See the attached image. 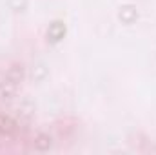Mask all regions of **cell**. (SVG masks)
Returning <instances> with one entry per match:
<instances>
[{
	"label": "cell",
	"instance_id": "1",
	"mask_svg": "<svg viewBox=\"0 0 156 155\" xmlns=\"http://www.w3.org/2000/svg\"><path fill=\"white\" fill-rule=\"evenodd\" d=\"M16 130V122L7 115H0V135L2 137H11Z\"/></svg>",
	"mask_w": 156,
	"mask_h": 155
},
{
	"label": "cell",
	"instance_id": "2",
	"mask_svg": "<svg viewBox=\"0 0 156 155\" xmlns=\"http://www.w3.org/2000/svg\"><path fill=\"white\" fill-rule=\"evenodd\" d=\"M22 78H24V68L22 66H18V64H15V66H11L9 70H7V73H5V80H9L11 84H18V82H22Z\"/></svg>",
	"mask_w": 156,
	"mask_h": 155
},
{
	"label": "cell",
	"instance_id": "3",
	"mask_svg": "<svg viewBox=\"0 0 156 155\" xmlns=\"http://www.w3.org/2000/svg\"><path fill=\"white\" fill-rule=\"evenodd\" d=\"M51 146H53V137H51L49 133H38V135H37V139H35V148H37L38 152H47V150H51Z\"/></svg>",
	"mask_w": 156,
	"mask_h": 155
},
{
	"label": "cell",
	"instance_id": "4",
	"mask_svg": "<svg viewBox=\"0 0 156 155\" xmlns=\"http://www.w3.org/2000/svg\"><path fill=\"white\" fill-rule=\"evenodd\" d=\"M64 35H66V26L62 22H55L47 31V39L51 42H58L60 39H64Z\"/></svg>",
	"mask_w": 156,
	"mask_h": 155
},
{
	"label": "cell",
	"instance_id": "5",
	"mask_svg": "<svg viewBox=\"0 0 156 155\" xmlns=\"http://www.w3.org/2000/svg\"><path fill=\"white\" fill-rule=\"evenodd\" d=\"M15 95V84H11L9 80L0 82V100H11Z\"/></svg>",
	"mask_w": 156,
	"mask_h": 155
},
{
	"label": "cell",
	"instance_id": "6",
	"mask_svg": "<svg viewBox=\"0 0 156 155\" xmlns=\"http://www.w3.org/2000/svg\"><path fill=\"white\" fill-rule=\"evenodd\" d=\"M134 18H136V9H134L133 6L122 7V11H120V20H123L125 24H131V22H134Z\"/></svg>",
	"mask_w": 156,
	"mask_h": 155
},
{
	"label": "cell",
	"instance_id": "7",
	"mask_svg": "<svg viewBox=\"0 0 156 155\" xmlns=\"http://www.w3.org/2000/svg\"><path fill=\"white\" fill-rule=\"evenodd\" d=\"M45 75H47V70L44 64H38L33 68V80H42V78H45Z\"/></svg>",
	"mask_w": 156,
	"mask_h": 155
}]
</instances>
